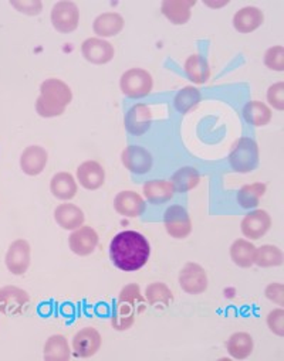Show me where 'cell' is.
I'll return each instance as SVG.
<instances>
[{
	"instance_id": "28",
	"label": "cell",
	"mask_w": 284,
	"mask_h": 361,
	"mask_svg": "<svg viewBox=\"0 0 284 361\" xmlns=\"http://www.w3.org/2000/svg\"><path fill=\"white\" fill-rule=\"evenodd\" d=\"M185 73L194 84H205L211 77V67L208 60L201 54H192L185 61Z\"/></svg>"
},
{
	"instance_id": "35",
	"label": "cell",
	"mask_w": 284,
	"mask_h": 361,
	"mask_svg": "<svg viewBox=\"0 0 284 361\" xmlns=\"http://www.w3.org/2000/svg\"><path fill=\"white\" fill-rule=\"evenodd\" d=\"M202 99L201 91L194 87H185L181 90L175 97V108L181 114H188L189 111L195 109Z\"/></svg>"
},
{
	"instance_id": "19",
	"label": "cell",
	"mask_w": 284,
	"mask_h": 361,
	"mask_svg": "<svg viewBox=\"0 0 284 361\" xmlns=\"http://www.w3.org/2000/svg\"><path fill=\"white\" fill-rule=\"evenodd\" d=\"M264 22V13L254 6H246L237 11L233 16V27L242 35H249L257 30Z\"/></svg>"
},
{
	"instance_id": "36",
	"label": "cell",
	"mask_w": 284,
	"mask_h": 361,
	"mask_svg": "<svg viewBox=\"0 0 284 361\" xmlns=\"http://www.w3.org/2000/svg\"><path fill=\"white\" fill-rule=\"evenodd\" d=\"M135 316H136V312L131 306H128L125 303H121V302H117V307H115V312H114L112 319H111L112 327L118 331L128 330L134 324Z\"/></svg>"
},
{
	"instance_id": "38",
	"label": "cell",
	"mask_w": 284,
	"mask_h": 361,
	"mask_svg": "<svg viewBox=\"0 0 284 361\" xmlns=\"http://www.w3.org/2000/svg\"><path fill=\"white\" fill-rule=\"evenodd\" d=\"M267 101L274 109H284V82H276L267 90Z\"/></svg>"
},
{
	"instance_id": "41",
	"label": "cell",
	"mask_w": 284,
	"mask_h": 361,
	"mask_svg": "<svg viewBox=\"0 0 284 361\" xmlns=\"http://www.w3.org/2000/svg\"><path fill=\"white\" fill-rule=\"evenodd\" d=\"M266 298L280 306L284 305V286L281 283H270L266 290Z\"/></svg>"
},
{
	"instance_id": "26",
	"label": "cell",
	"mask_w": 284,
	"mask_h": 361,
	"mask_svg": "<svg viewBox=\"0 0 284 361\" xmlns=\"http://www.w3.org/2000/svg\"><path fill=\"white\" fill-rule=\"evenodd\" d=\"M226 348L232 358L244 360L253 353L254 341L249 333L237 331L229 337V340L226 343Z\"/></svg>"
},
{
	"instance_id": "1",
	"label": "cell",
	"mask_w": 284,
	"mask_h": 361,
	"mask_svg": "<svg viewBox=\"0 0 284 361\" xmlns=\"http://www.w3.org/2000/svg\"><path fill=\"white\" fill-rule=\"evenodd\" d=\"M150 255L151 245L148 240L136 231H122L110 244V258L124 272L141 269L148 262Z\"/></svg>"
},
{
	"instance_id": "12",
	"label": "cell",
	"mask_w": 284,
	"mask_h": 361,
	"mask_svg": "<svg viewBox=\"0 0 284 361\" xmlns=\"http://www.w3.org/2000/svg\"><path fill=\"white\" fill-rule=\"evenodd\" d=\"M83 57L95 66H102L114 59L115 50L112 44L100 37H90L81 44Z\"/></svg>"
},
{
	"instance_id": "32",
	"label": "cell",
	"mask_w": 284,
	"mask_h": 361,
	"mask_svg": "<svg viewBox=\"0 0 284 361\" xmlns=\"http://www.w3.org/2000/svg\"><path fill=\"white\" fill-rule=\"evenodd\" d=\"M266 190H267V188L264 183L246 185L237 192V203L246 210L256 209L259 206L261 197L266 195Z\"/></svg>"
},
{
	"instance_id": "34",
	"label": "cell",
	"mask_w": 284,
	"mask_h": 361,
	"mask_svg": "<svg viewBox=\"0 0 284 361\" xmlns=\"http://www.w3.org/2000/svg\"><path fill=\"white\" fill-rule=\"evenodd\" d=\"M254 264L261 268L280 267L283 264V252L276 245H270V244L261 245L260 248H256Z\"/></svg>"
},
{
	"instance_id": "14",
	"label": "cell",
	"mask_w": 284,
	"mask_h": 361,
	"mask_svg": "<svg viewBox=\"0 0 284 361\" xmlns=\"http://www.w3.org/2000/svg\"><path fill=\"white\" fill-rule=\"evenodd\" d=\"M271 227V217L266 210H253L244 216L242 220L240 228L246 238L249 240H260L264 237Z\"/></svg>"
},
{
	"instance_id": "2",
	"label": "cell",
	"mask_w": 284,
	"mask_h": 361,
	"mask_svg": "<svg viewBox=\"0 0 284 361\" xmlns=\"http://www.w3.org/2000/svg\"><path fill=\"white\" fill-rule=\"evenodd\" d=\"M71 101V88L59 78H49L40 85V97L36 101V111L42 118H56L64 114Z\"/></svg>"
},
{
	"instance_id": "15",
	"label": "cell",
	"mask_w": 284,
	"mask_h": 361,
	"mask_svg": "<svg viewBox=\"0 0 284 361\" xmlns=\"http://www.w3.org/2000/svg\"><path fill=\"white\" fill-rule=\"evenodd\" d=\"M114 209L118 214L128 217V219H136L144 214L147 209L146 200L142 199L141 195L132 190H125L117 195L114 200Z\"/></svg>"
},
{
	"instance_id": "4",
	"label": "cell",
	"mask_w": 284,
	"mask_h": 361,
	"mask_svg": "<svg viewBox=\"0 0 284 361\" xmlns=\"http://www.w3.org/2000/svg\"><path fill=\"white\" fill-rule=\"evenodd\" d=\"M119 87L122 94L128 98H144L151 94L154 88V78L147 70L131 68L121 75Z\"/></svg>"
},
{
	"instance_id": "40",
	"label": "cell",
	"mask_w": 284,
	"mask_h": 361,
	"mask_svg": "<svg viewBox=\"0 0 284 361\" xmlns=\"http://www.w3.org/2000/svg\"><path fill=\"white\" fill-rule=\"evenodd\" d=\"M267 326L276 336H284V310L281 307L274 309L267 314Z\"/></svg>"
},
{
	"instance_id": "16",
	"label": "cell",
	"mask_w": 284,
	"mask_h": 361,
	"mask_svg": "<svg viewBox=\"0 0 284 361\" xmlns=\"http://www.w3.org/2000/svg\"><path fill=\"white\" fill-rule=\"evenodd\" d=\"M70 250L78 257L91 255L98 245V234L88 226H81L74 230L69 238Z\"/></svg>"
},
{
	"instance_id": "9",
	"label": "cell",
	"mask_w": 284,
	"mask_h": 361,
	"mask_svg": "<svg viewBox=\"0 0 284 361\" xmlns=\"http://www.w3.org/2000/svg\"><path fill=\"white\" fill-rule=\"evenodd\" d=\"M121 161L125 166V169L135 174L150 173L154 164L153 154L146 147L136 145H131L122 150Z\"/></svg>"
},
{
	"instance_id": "11",
	"label": "cell",
	"mask_w": 284,
	"mask_h": 361,
	"mask_svg": "<svg viewBox=\"0 0 284 361\" xmlns=\"http://www.w3.org/2000/svg\"><path fill=\"white\" fill-rule=\"evenodd\" d=\"M124 122L131 135H144L153 125V111L147 104H135L128 109Z\"/></svg>"
},
{
	"instance_id": "10",
	"label": "cell",
	"mask_w": 284,
	"mask_h": 361,
	"mask_svg": "<svg viewBox=\"0 0 284 361\" xmlns=\"http://www.w3.org/2000/svg\"><path fill=\"white\" fill-rule=\"evenodd\" d=\"M179 285L189 295H199L208 289V274L196 262H188L179 272Z\"/></svg>"
},
{
	"instance_id": "8",
	"label": "cell",
	"mask_w": 284,
	"mask_h": 361,
	"mask_svg": "<svg viewBox=\"0 0 284 361\" xmlns=\"http://www.w3.org/2000/svg\"><path fill=\"white\" fill-rule=\"evenodd\" d=\"M5 262L9 272H12L13 275H18V276L25 275L32 262L30 244L22 238L13 241L6 252Z\"/></svg>"
},
{
	"instance_id": "20",
	"label": "cell",
	"mask_w": 284,
	"mask_h": 361,
	"mask_svg": "<svg viewBox=\"0 0 284 361\" xmlns=\"http://www.w3.org/2000/svg\"><path fill=\"white\" fill-rule=\"evenodd\" d=\"M196 2H187V0H165L161 5L162 15L177 26L187 25L192 16V6H195Z\"/></svg>"
},
{
	"instance_id": "24",
	"label": "cell",
	"mask_w": 284,
	"mask_h": 361,
	"mask_svg": "<svg viewBox=\"0 0 284 361\" xmlns=\"http://www.w3.org/2000/svg\"><path fill=\"white\" fill-rule=\"evenodd\" d=\"M124 25H125V20L119 13L107 12L95 18L93 29L100 39H104V37H114L119 35L124 29Z\"/></svg>"
},
{
	"instance_id": "3",
	"label": "cell",
	"mask_w": 284,
	"mask_h": 361,
	"mask_svg": "<svg viewBox=\"0 0 284 361\" xmlns=\"http://www.w3.org/2000/svg\"><path fill=\"white\" fill-rule=\"evenodd\" d=\"M260 161L259 145L252 137H240L229 153V164L237 173L253 171Z\"/></svg>"
},
{
	"instance_id": "21",
	"label": "cell",
	"mask_w": 284,
	"mask_h": 361,
	"mask_svg": "<svg viewBox=\"0 0 284 361\" xmlns=\"http://www.w3.org/2000/svg\"><path fill=\"white\" fill-rule=\"evenodd\" d=\"M54 220L56 223L67 231H74L84 224L85 216L84 212L71 203H64L57 206L54 210Z\"/></svg>"
},
{
	"instance_id": "27",
	"label": "cell",
	"mask_w": 284,
	"mask_h": 361,
	"mask_svg": "<svg viewBox=\"0 0 284 361\" xmlns=\"http://www.w3.org/2000/svg\"><path fill=\"white\" fill-rule=\"evenodd\" d=\"M146 300L158 310L168 309L174 302L172 290L162 282H154L146 289Z\"/></svg>"
},
{
	"instance_id": "23",
	"label": "cell",
	"mask_w": 284,
	"mask_h": 361,
	"mask_svg": "<svg viewBox=\"0 0 284 361\" xmlns=\"http://www.w3.org/2000/svg\"><path fill=\"white\" fill-rule=\"evenodd\" d=\"M50 192L59 200L74 199L78 192V186L74 176L67 171L56 173L50 182Z\"/></svg>"
},
{
	"instance_id": "18",
	"label": "cell",
	"mask_w": 284,
	"mask_h": 361,
	"mask_svg": "<svg viewBox=\"0 0 284 361\" xmlns=\"http://www.w3.org/2000/svg\"><path fill=\"white\" fill-rule=\"evenodd\" d=\"M49 161V153L42 146H28L20 156V167L28 176H39L43 173Z\"/></svg>"
},
{
	"instance_id": "37",
	"label": "cell",
	"mask_w": 284,
	"mask_h": 361,
	"mask_svg": "<svg viewBox=\"0 0 284 361\" xmlns=\"http://www.w3.org/2000/svg\"><path fill=\"white\" fill-rule=\"evenodd\" d=\"M264 66L273 71H284V47L274 46L270 47L264 54Z\"/></svg>"
},
{
	"instance_id": "25",
	"label": "cell",
	"mask_w": 284,
	"mask_h": 361,
	"mask_svg": "<svg viewBox=\"0 0 284 361\" xmlns=\"http://www.w3.org/2000/svg\"><path fill=\"white\" fill-rule=\"evenodd\" d=\"M43 357L46 361H69L71 348L69 340L63 334H53L45 343Z\"/></svg>"
},
{
	"instance_id": "17",
	"label": "cell",
	"mask_w": 284,
	"mask_h": 361,
	"mask_svg": "<svg viewBox=\"0 0 284 361\" xmlns=\"http://www.w3.org/2000/svg\"><path fill=\"white\" fill-rule=\"evenodd\" d=\"M77 180L85 190H98L105 183V170L95 160H87L77 169Z\"/></svg>"
},
{
	"instance_id": "29",
	"label": "cell",
	"mask_w": 284,
	"mask_h": 361,
	"mask_svg": "<svg viewBox=\"0 0 284 361\" xmlns=\"http://www.w3.org/2000/svg\"><path fill=\"white\" fill-rule=\"evenodd\" d=\"M171 182L175 188V192L187 193L194 190L199 185L201 173L192 166H185L174 173Z\"/></svg>"
},
{
	"instance_id": "42",
	"label": "cell",
	"mask_w": 284,
	"mask_h": 361,
	"mask_svg": "<svg viewBox=\"0 0 284 361\" xmlns=\"http://www.w3.org/2000/svg\"><path fill=\"white\" fill-rule=\"evenodd\" d=\"M205 5L206 6H209V8H223V6H226V5H229V0H225V2H220V4H212V2H205Z\"/></svg>"
},
{
	"instance_id": "6",
	"label": "cell",
	"mask_w": 284,
	"mask_h": 361,
	"mask_svg": "<svg viewBox=\"0 0 284 361\" xmlns=\"http://www.w3.org/2000/svg\"><path fill=\"white\" fill-rule=\"evenodd\" d=\"M30 305V295L18 286L0 288V313L6 316L23 314Z\"/></svg>"
},
{
	"instance_id": "13",
	"label": "cell",
	"mask_w": 284,
	"mask_h": 361,
	"mask_svg": "<svg viewBox=\"0 0 284 361\" xmlns=\"http://www.w3.org/2000/svg\"><path fill=\"white\" fill-rule=\"evenodd\" d=\"M102 344L101 334L94 327H84L73 338V353L76 357L88 358L97 354Z\"/></svg>"
},
{
	"instance_id": "39",
	"label": "cell",
	"mask_w": 284,
	"mask_h": 361,
	"mask_svg": "<svg viewBox=\"0 0 284 361\" xmlns=\"http://www.w3.org/2000/svg\"><path fill=\"white\" fill-rule=\"evenodd\" d=\"M11 5L20 13L28 16H39L43 11L40 0H20V2H11Z\"/></svg>"
},
{
	"instance_id": "5",
	"label": "cell",
	"mask_w": 284,
	"mask_h": 361,
	"mask_svg": "<svg viewBox=\"0 0 284 361\" xmlns=\"http://www.w3.org/2000/svg\"><path fill=\"white\" fill-rule=\"evenodd\" d=\"M80 23V11L78 6L70 0H61L57 2L52 9V25L53 27L63 35L73 33Z\"/></svg>"
},
{
	"instance_id": "33",
	"label": "cell",
	"mask_w": 284,
	"mask_h": 361,
	"mask_svg": "<svg viewBox=\"0 0 284 361\" xmlns=\"http://www.w3.org/2000/svg\"><path fill=\"white\" fill-rule=\"evenodd\" d=\"M118 302L131 306L136 312V314L144 313L147 309V300L144 296H142L141 288L136 283H129L124 286L119 292Z\"/></svg>"
},
{
	"instance_id": "30",
	"label": "cell",
	"mask_w": 284,
	"mask_h": 361,
	"mask_svg": "<svg viewBox=\"0 0 284 361\" xmlns=\"http://www.w3.org/2000/svg\"><path fill=\"white\" fill-rule=\"evenodd\" d=\"M243 116L252 126L261 128L271 121V109L264 102L250 101L243 108Z\"/></svg>"
},
{
	"instance_id": "22",
	"label": "cell",
	"mask_w": 284,
	"mask_h": 361,
	"mask_svg": "<svg viewBox=\"0 0 284 361\" xmlns=\"http://www.w3.org/2000/svg\"><path fill=\"white\" fill-rule=\"evenodd\" d=\"M144 196L151 204H164L174 199L175 188L170 180H148L144 185Z\"/></svg>"
},
{
	"instance_id": "7",
	"label": "cell",
	"mask_w": 284,
	"mask_h": 361,
	"mask_svg": "<svg viewBox=\"0 0 284 361\" xmlns=\"http://www.w3.org/2000/svg\"><path fill=\"white\" fill-rule=\"evenodd\" d=\"M164 226L167 233L175 240H184L192 233V220L182 206H171L164 214Z\"/></svg>"
},
{
	"instance_id": "31",
	"label": "cell",
	"mask_w": 284,
	"mask_h": 361,
	"mask_svg": "<svg viewBox=\"0 0 284 361\" xmlns=\"http://www.w3.org/2000/svg\"><path fill=\"white\" fill-rule=\"evenodd\" d=\"M256 247L243 238L236 240L230 247V258L240 268H250L254 264Z\"/></svg>"
}]
</instances>
